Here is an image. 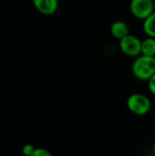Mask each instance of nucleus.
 Returning a JSON list of instances; mask_svg holds the SVG:
<instances>
[{"label": "nucleus", "mask_w": 155, "mask_h": 156, "mask_svg": "<svg viewBox=\"0 0 155 156\" xmlns=\"http://www.w3.org/2000/svg\"><path fill=\"white\" fill-rule=\"evenodd\" d=\"M148 88L152 94L155 95V73L153 75V77L148 80Z\"/></svg>", "instance_id": "9b49d317"}, {"label": "nucleus", "mask_w": 155, "mask_h": 156, "mask_svg": "<svg viewBox=\"0 0 155 156\" xmlns=\"http://www.w3.org/2000/svg\"><path fill=\"white\" fill-rule=\"evenodd\" d=\"M153 153H154V154H155V143H154V144H153Z\"/></svg>", "instance_id": "f8f14e48"}, {"label": "nucleus", "mask_w": 155, "mask_h": 156, "mask_svg": "<svg viewBox=\"0 0 155 156\" xmlns=\"http://www.w3.org/2000/svg\"><path fill=\"white\" fill-rule=\"evenodd\" d=\"M130 9L133 16L144 20L155 11L153 0H132Z\"/></svg>", "instance_id": "7ed1b4c3"}, {"label": "nucleus", "mask_w": 155, "mask_h": 156, "mask_svg": "<svg viewBox=\"0 0 155 156\" xmlns=\"http://www.w3.org/2000/svg\"><path fill=\"white\" fill-rule=\"evenodd\" d=\"M142 55L154 57L155 56V38L147 37L142 41Z\"/></svg>", "instance_id": "0eeeda50"}, {"label": "nucleus", "mask_w": 155, "mask_h": 156, "mask_svg": "<svg viewBox=\"0 0 155 156\" xmlns=\"http://www.w3.org/2000/svg\"><path fill=\"white\" fill-rule=\"evenodd\" d=\"M143 28L144 33L148 37H152L155 38V11L143 20Z\"/></svg>", "instance_id": "6e6552de"}, {"label": "nucleus", "mask_w": 155, "mask_h": 156, "mask_svg": "<svg viewBox=\"0 0 155 156\" xmlns=\"http://www.w3.org/2000/svg\"><path fill=\"white\" fill-rule=\"evenodd\" d=\"M36 147L30 144H25L22 148V154L24 156H31L33 154V153L35 152Z\"/></svg>", "instance_id": "1a4fd4ad"}, {"label": "nucleus", "mask_w": 155, "mask_h": 156, "mask_svg": "<svg viewBox=\"0 0 155 156\" xmlns=\"http://www.w3.org/2000/svg\"><path fill=\"white\" fill-rule=\"evenodd\" d=\"M150 99L142 93H133L129 96L127 100V107L131 112L135 115L143 116L149 112L151 110Z\"/></svg>", "instance_id": "f03ea898"}, {"label": "nucleus", "mask_w": 155, "mask_h": 156, "mask_svg": "<svg viewBox=\"0 0 155 156\" xmlns=\"http://www.w3.org/2000/svg\"><path fill=\"white\" fill-rule=\"evenodd\" d=\"M154 58H155V56H154Z\"/></svg>", "instance_id": "ddd939ff"}, {"label": "nucleus", "mask_w": 155, "mask_h": 156, "mask_svg": "<svg viewBox=\"0 0 155 156\" xmlns=\"http://www.w3.org/2000/svg\"><path fill=\"white\" fill-rule=\"evenodd\" d=\"M133 76L140 80H149L155 73V58L144 55L138 56L132 63Z\"/></svg>", "instance_id": "f257e3e1"}, {"label": "nucleus", "mask_w": 155, "mask_h": 156, "mask_svg": "<svg viewBox=\"0 0 155 156\" xmlns=\"http://www.w3.org/2000/svg\"><path fill=\"white\" fill-rule=\"evenodd\" d=\"M111 33L115 38L121 40L122 37H124L129 34V27L125 22L118 20L111 24Z\"/></svg>", "instance_id": "423d86ee"}, {"label": "nucleus", "mask_w": 155, "mask_h": 156, "mask_svg": "<svg viewBox=\"0 0 155 156\" xmlns=\"http://www.w3.org/2000/svg\"><path fill=\"white\" fill-rule=\"evenodd\" d=\"M36 9L43 15L54 14L58 6V0H33Z\"/></svg>", "instance_id": "39448f33"}, {"label": "nucleus", "mask_w": 155, "mask_h": 156, "mask_svg": "<svg viewBox=\"0 0 155 156\" xmlns=\"http://www.w3.org/2000/svg\"><path fill=\"white\" fill-rule=\"evenodd\" d=\"M31 156H52L50 152L45 148H36L35 152Z\"/></svg>", "instance_id": "9d476101"}, {"label": "nucleus", "mask_w": 155, "mask_h": 156, "mask_svg": "<svg viewBox=\"0 0 155 156\" xmlns=\"http://www.w3.org/2000/svg\"><path fill=\"white\" fill-rule=\"evenodd\" d=\"M120 48L127 56L138 57L142 55V40L136 36L128 34L120 40Z\"/></svg>", "instance_id": "20e7f679"}]
</instances>
